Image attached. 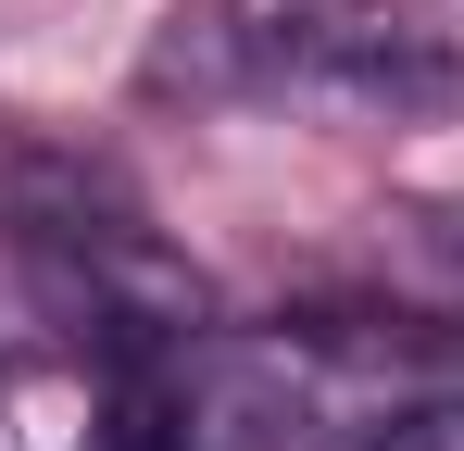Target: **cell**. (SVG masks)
I'll list each match as a JSON object with an SVG mask.
<instances>
[{
	"mask_svg": "<svg viewBox=\"0 0 464 451\" xmlns=\"http://www.w3.org/2000/svg\"><path fill=\"white\" fill-rule=\"evenodd\" d=\"M389 264H401V289H427V301L464 326V201H414V214H389Z\"/></svg>",
	"mask_w": 464,
	"mask_h": 451,
	"instance_id": "obj_3",
	"label": "cell"
},
{
	"mask_svg": "<svg viewBox=\"0 0 464 451\" xmlns=\"http://www.w3.org/2000/svg\"><path fill=\"white\" fill-rule=\"evenodd\" d=\"M151 88L188 101H289L352 126H414L464 101V38L401 0H188L151 38Z\"/></svg>",
	"mask_w": 464,
	"mask_h": 451,
	"instance_id": "obj_1",
	"label": "cell"
},
{
	"mask_svg": "<svg viewBox=\"0 0 464 451\" xmlns=\"http://www.w3.org/2000/svg\"><path fill=\"white\" fill-rule=\"evenodd\" d=\"M88 451H201V401L163 364H113L101 414H88Z\"/></svg>",
	"mask_w": 464,
	"mask_h": 451,
	"instance_id": "obj_2",
	"label": "cell"
},
{
	"mask_svg": "<svg viewBox=\"0 0 464 451\" xmlns=\"http://www.w3.org/2000/svg\"><path fill=\"white\" fill-rule=\"evenodd\" d=\"M364 451H464V376H427L364 414Z\"/></svg>",
	"mask_w": 464,
	"mask_h": 451,
	"instance_id": "obj_4",
	"label": "cell"
}]
</instances>
